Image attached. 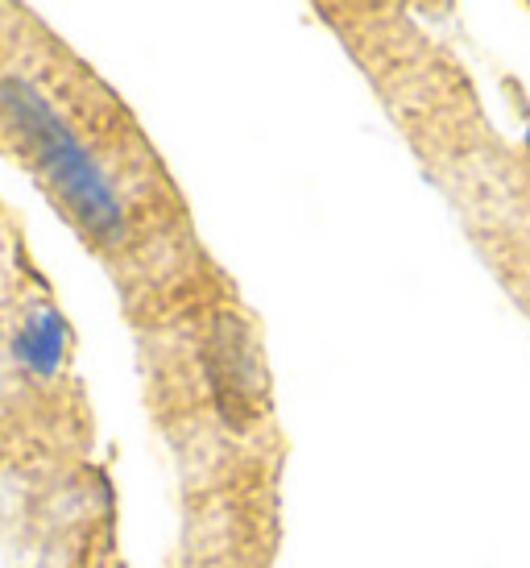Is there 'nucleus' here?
Wrapping results in <instances>:
<instances>
[{"label":"nucleus","instance_id":"2","mask_svg":"<svg viewBox=\"0 0 530 568\" xmlns=\"http://www.w3.org/2000/svg\"><path fill=\"white\" fill-rule=\"evenodd\" d=\"M67 353H71V328L59 307H47L38 303L26 312V320L17 324L13 336V357L17 365L30 374V378H54L67 365Z\"/></svg>","mask_w":530,"mask_h":568},{"label":"nucleus","instance_id":"1","mask_svg":"<svg viewBox=\"0 0 530 568\" xmlns=\"http://www.w3.org/2000/svg\"><path fill=\"white\" fill-rule=\"evenodd\" d=\"M0 121L26 150L33 171L42 174L71 221L95 245H121L129 237L125 200L112 183L109 166L95 159V150L75 133V125L30 75L4 71L0 75Z\"/></svg>","mask_w":530,"mask_h":568}]
</instances>
